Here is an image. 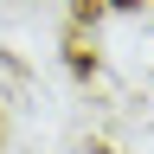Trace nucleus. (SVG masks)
Segmentation results:
<instances>
[{
  "instance_id": "obj_2",
  "label": "nucleus",
  "mask_w": 154,
  "mask_h": 154,
  "mask_svg": "<svg viewBox=\"0 0 154 154\" xmlns=\"http://www.w3.org/2000/svg\"><path fill=\"white\" fill-rule=\"evenodd\" d=\"M90 154H116V148H103V141H96V148H90Z\"/></svg>"
},
{
  "instance_id": "obj_1",
  "label": "nucleus",
  "mask_w": 154,
  "mask_h": 154,
  "mask_svg": "<svg viewBox=\"0 0 154 154\" xmlns=\"http://www.w3.org/2000/svg\"><path fill=\"white\" fill-rule=\"evenodd\" d=\"M109 7H116V13H135V7H141V0H109Z\"/></svg>"
}]
</instances>
